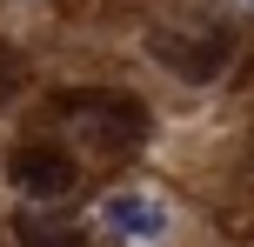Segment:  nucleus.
I'll use <instances>...</instances> for the list:
<instances>
[{"label":"nucleus","instance_id":"obj_7","mask_svg":"<svg viewBox=\"0 0 254 247\" xmlns=\"http://www.w3.org/2000/svg\"><path fill=\"white\" fill-rule=\"evenodd\" d=\"M248 7H254V0H248Z\"/></svg>","mask_w":254,"mask_h":247},{"label":"nucleus","instance_id":"obj_2","mask_svg":"<svg viewBox=\"0 0 254 247\" xmlns=\"http://www.w3.org/2000/svg\"><path fill=\"white\" fill-rule=\"evenodd\" d=\"M228 53H234V27L228 20H207L201 34H154V60L167 67V74H181V80H214L221 67H228Z\"/></svg>","mask_w":254,"mask_h":247},{"label":"nucleus","instance_id":"obj_4","mask_svg":"<svg viewBox=\"0 0 254 247\" xmlns=\"http://www.w3.org/2000/svg\"><path fill=\"white\" fill-rule=\"evenodd\" d=\"M101 234L114 241H167L174 234V207H167L161 194H107L101 200Z\"/></svg>","mask_w":254,"mask_h":247},{"label":"nucleus","instance_id":"obj_5","mask_svg":"<svg viewBox=\"0 0 254 247\" xmlns=\"http://www.w3.org/2000/svg\"><path fill=\"white\" fill-rule=\"evenodd\" d=\"M13 234H20V241H87V227H74V221H34V214H20V221H13Z\"/></svg>","mask_w":254,"mask_h":247},{"label":"nucleus","instance_id":"obj_3","mask_svg":"<svg viewBox=\"0 0 254 247\" xmlns=\"http://www.w3.org/2000/svg\"><path fill=\"white\" fill-rule=\"evenodd\" d=\"M7 187L27 200H67L80 187V167L61 147H20V154H7Z\"/></svg>","mask_w":254,"mask_h":247},{"label":"nucleus","instance_id":"obj_6","mask_svg":"<svg viewBox=\"0 0 254 247\" xmlns=\"http://www.w3.org/2000/svg\"><path fill=\"white\" fill-rule=\"evenodd\" d=\"M20 87V60H13V47H0V100Z\"/></svg>","mask_w":254,"mask_h":247},{"label":"nucleus","instance_id":"obj_1","mask_svg":"<svg viewBox=\"0 0 254 247\" xmlns=\"http://www.w3.org/2000/svg\"><path fill=\"white\" fill-rule=\"evenodd\" d=\"M61 120L94 147H140L147 141V114L134 94H61Z\"/></svg>","mask_w":254,"mask_h":247}]
</instances>
